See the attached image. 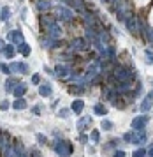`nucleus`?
<instances>
[{"label": "nucleus", "mask_w": 153, "mask_h": 157, "mask_svg": "<svg viewBox=\"0 0 153 157\" xmlns=\"http://www.w3.org/2000/svg\"><path fill=\"white\" fill-rule=\"evenodd\" d=\"M53 148L56 150L58 155H62V157H69L72 154V145L67 140H56L55 145H53Z\"/></svg>", "instance_id": "1"}, {"label": "nucleus", "mask_w": 153, "mask_h": 157, "mask_svg": "<svg viewBox=\"0 0 153 157\" xmlns=\"http://www.w3.org/2000/svg\"><path fill=\"white\" fill-rule=\"evenodd\" d=\"M114 78L118 79L120 83H123V81H132L134 74L130 69H127V67H116V71H114Z\"/></svg>", "instance_id": "2"}, {"label": "nucleus", "mask_w": 153, "mask_h": 157, "mask_svg": "<svg viewBox=\"0 0 153 157\" xmlns=\"http://www.w3.org/2000/svg\"><path fill=\"white\" fill-rule=\"evenodd\" d=\"M125 141H132L136 145H141V143L146 141V134H144V131H137L134 134H125Z\"/></svg>", "instance_id": "3"}, {"label": "nucleus", "mask_w": 153, "mask_h": 157, "mask_svg": "<svg viewBox=\"0 0 153 157\" xmlns=\"http://www.w3.org/2000/svg\"><path fill=\"white\" fill-rule=\"evenodd\" d=\"M148 115H139V117H136L132 120V129L134 131H143V129L148 125Z\"/></svg>", "instance_id": "4"}, {"label": "nucleus", "mask_w": 153, "mask_h": 157, "mask_svg": "<svg viewBox=\"0 0 153 157\" xmlns=\"http://www.w3.org/2000/svg\"><path fill=\"white\" fill-rule=\"evenodd\" d=\"M7 39L11 41V43H16V44H23V32L21 30H11L9 34H7Z\"/></svg>", "instance_id": "5"}, {"label": "nucleus", "mask_w": 153, "mask_h": 157, "mask_svg": "<svg viewBox=\"0 0 153 157\" xmlns=\"http://www.w3.org/2000/svg\"><path fill=\"white\" fill-rule=\"evenodd\" d=\"M11 72H21V74H27L28 72V65L25 64V62H14V64H11Z\"/></svg>", "instance_id": "6"}, {"label": "nucleus", "mask_w": 153, "mask_h": 157, "mask_svg": "<svg viewBox=\"0 0 153 157\" xmlns=\"http://www.w3.org/2000/svg\"><path fill=\"white\" fill-rule=\"evenodd\" d=\"M56 76H60V78H69L70 76V67L69 65H56Z\"/></svg>", "instance_id": "7"}, {"label": "nucleus", "mask_w": 153, "mask_h": 157, "mask_svg": "<svg viewBox=\"0 0 153 157\" xmlns=\"http://www.w3.org/2000/svg\"><path fill=\"white\" fill-rule=\"evenodd\" d=\"M58 16H60V20H63V21H70L72 20V13L67 7H58Z\"/></svg>", "instance_id": "8"}, {"label": "nucleus", "mask_w": 153, "mask_h": 157, "mask_svg": "<svg viewBox=\"0 0 153 157\" xmlns=\"http://www.w3.org/2000/svg\"><path fill=\"white\" fill-rule=\"evenodd\" d=\"M18 85H20V79H18V78H9V79L6 81V92H7V94H13V90H14Z\"/></svg>", "instance_id": "9"}, {"label": "nucleus", "mask_w": 153, "mask_h": 157, "mask_svg": "<svg viewBox=\"0 0 153 157\" xmlns=\"http://www.w3.org/2000/svg\"><path fill=\"white\" fill-rule=\"evenodd\" d=\"M60 34H62L60 25H58V23H53V25L49 27V37H51V39H58V37H60Z\"/></svg>", "instance_id": "10"}, {"label": "nucleus", "mask_w": 153, "mask_h": 157, "mask_svg": "<svg viewBox=\"0 0 153 157\" xmlns=\"http://www.w3.org/2000/svg\"><path fill=\"white\" fill-rule=\"evenodd\" d=\"M51 92H53V88H51V85H49V83H44V85L39 86V94H41L42 97H49V95H51Z\"/></svg>", "instance_id": "11"}, {"label": "nucleus", "mask_w": 153, "mask_h": 157, "mask_svg": "<svg viewBox=\"0 0 153 157\" xmlns=\"http://www.w3.org/2000/svg\"><path fill=\"white\" fill-rule=\"evenodd\" d=\"M127 27H129V30H130L132 34H137V18L130 16V18L127 20Z\"/></svg>", "instance_id": "12"}, {"label": "nucleus", "mask_w": 153, "mask_h": 157, "mask_svg": "<svg viewBox=\"0 0 153 157\" xmlns=\"http://www.w3.org/2000/svg\"><path fill=\"white\" fill-rule=\"evenodd\" d=\"M70 108H72V111H74V113H81V111H83V108H84L83 99H76L72 104H70Z\"/></svg>", "instance_id": "13"}, {"label": "nucleus", "mask_w": 153, "mask_h": 157, "mask_svg": "<svg viewBox=\"0 0 153 157\" xmlns=\"http://www.w3.org/2000/svg\"><path fill=\"white\" fill-rule=\"evenodd\" d=\"M91 122V117H83V118H79V122H77V131H84V129L90 125Z\"/></svg>", "instance_id": "14"}, {"label": "nucleus", "mask_w": 153, "mask_h": 157, "mask_svg": "<svg viewBox=\"0 0 153 157\" xmlns=\"http://www.w3.org/2000/svg\"><path fill=\"white\" fill-rule=\"evenodd\" d=\"M25 92H27V85H25V83H20V85L13 90V94L18 97V99H20V97H23V95H25Z\"/></svg>", "instance_id": "15"}, {"label": "nucleus", "mask_w": 153, "mask_h": 157, "mask_svg": "<svg viewBox=\"0 0 153 157\" xmlns=\"http://www.w3.org/2000/svg\"><path fill=\"white\" fill-rule=\"evenodd\" d=\"M70 46H72L74 50H77V51H83V50H84V41L81 39V37H77V39H72Z\"/></svg>", "instance_id": "16"}, {"label": "nucleus", "mask_w": 153, "mask_h": 157, "mask_svg": "<svg viewBox=\"0 0 153 157\" xmlns=\"http://www.w3.org/2000/svg\"><path fill=\"white\" fill-rule=\"evenodd\" d=\"M6 157H21V154L16 150V147H9V145H6Z\"/></svg>", "instance_id": "17"}, {"label": "nucleus", "mask_w": 153, "mask_h": 157, "mask_svg": "<svg viewBox=\"0 0 153 157\" xmlns=\"http://www.w3.org/2000/svg\"><path fill=\"white\" fill-rule=\"evenodd\" d=\"M4 55H6L7 58H13L14 57V53H16V50H14V46L13 44H7V46H4Z\"/></svg>", "instance_id": "18"}, {"label": "nucleus", "mask_w": 153, "mask_h": 157, "mask_svg": "<svg viewBox=\"0 0 153 157\" xmlns=\"http://www.w3.org/2000/svg\"><path fill=\"white\" fill-rule=\"evenodd\" d=\"M51 7V2L49 0H37V9L39 11H48Z\"/></svg>", "instance_id": "19"}, {"label": "nucleus", "mask_w": 153, "mask_h": 157, "mask_svg": "<svg viewBox=\"0 0 153 157\" xmlns=\"http://www.w3.org/2000/svg\"><path fill=\"white\" fill-rule=\"evenodd\" d=\"M14 109H25V108H27V101L23 99V97H20V99H16L14 101Z\"/></svg>", "instance_id": "20"}, {"label": "nucleus", "mask_w": 153, "mask_h": 157, "mask_svg": "<svg viewBox=\"0 0 153 157\" xmlns=\"http://www.w3.org/2000/svg\"><path fill=\"white\" fill-rule=\"evenodd\" d=\"M30 46H28L27 43H23V44H20V53L21 55H23V57H28V55H30Z\"/></svg>", "instance_id": "21"}, {"label": "nucleus", "mask_w": 153, "mask_h": 157, "mask_svg": "<svg viewBox=\"0 0 153 157\" xmlns=\"http://www.w3.org/2000/svg\"><path fill=\"white\" fill-rule=\"evenodd\" d=\"M93 111H95L97 115H106V113H107V108H106L104 104H95Z\"/></svg>", "instance_id": "22"}, {"label": "nucleus", "mask_w": 153, "mask_h": 157, "mask_svg": "<svg viewBox=\"0 0 153 157\" xmlns=\"http://www.w3.org/2000/svg\"><path fill=\"white\" fill-rule=\"evenodd\" d=\"M9 16H11L9 7H4V9H2V13H0V20H2V21H7V20H9Z\"/></svg>", "instance_id": "23"}, {"label": "nucleus", "mask_w": 153, "mask_h": 157, "mask_svg": "<svg viewBox=\"0 0 153 157\" xmlns=\"http://www.w3.org/2000/svg\"><path fill=\"white\" fill-rule=\"evenodd\" d=\"M150 108H151V99H144L143 101V104H141V111H150Z\"/></svg>", "instance_id": "24"}, {"label": "nucleus", "mask_w": 153, "mask_h": 157, "mask_svg": "<svg viewBox=\"0 0 153 157\" xmlns=\"http://www.w3.org/2000/svg\"><path fill=\"white\" fill-rule=\"evenodd\" d=\"M132 157H146V150H144V148H137L132 154Z\"/></svg>", "instance_id": "25"}, {"label": "nucleus", "mask_w": 153, "mask_h": 157, "mask_svg": "<svg viewBox=\"0 0 153 157\" xmlns=\"http://www.w3.org/2000/svg\"><path fill=\"white\" fill-rule=\"evenodd\" d=\"M100 125H102V129H104V131H111V129H113V124L109 120H102V124H100Z\"/></svg>", "instance_id": "26"}, {"label": "nucleus", "mask_w": 153, "mask_h": 157, "mask_svg": "<svg viewBox=\"0 0 153 157\" xmlns=\"http://www.w3.org/2000/svg\"><path fill=\"white\" fill-rule=\"evenodd\" d=\"M9 106H11V104H9V101H2V102H0V109H2V111L9 109Z\"/></svg>", "instance_id": "27"}, {"label": "nucleus", "mask_w": 153, "mask_h": 157, "mask_svg": "<svg viewBox=\"0 0 153 157\" xmlns=\"http://www.w3.org/2000/svg\"><path fill=\"white\" fill-rule=\"evenodd\" d=\"M32 83H34V85H39V83H41V78H39V74H34V76H32Z\"/></svg>", "instance_id": "28"}, {"label": "nucleus", "mask_w": 153, "mask_h": 157, "mask_svg": "<svg viewBox=\"0 0 153 157\" xmlns=\"http://www.w3.org/2000/svg\"><path fill=\"white\" fill-rule=\"evenodd\" d=\"M91 141H99V131H91Z\"/></svg>", "instance_id": "29"}, {"label": "nucleus", "mask_w": 153, "mask_h": 157, "mask_svg": "<svg viewBox=\"0 0 153 157\" xmlns=\"http://www.w3.org/2000/svg\"><path fill=\"white\" fill-rule=\"evenodd\" d=\"M69 90H70V94H79L81 92V86H70Z\"/></svg>", "instance_id": "30"}, {"label": "nucleus", "mask_w": 153, "mask_h": 157, "mask_svg": "<svg viewBox=\"0 0 153 157\" xmlns=\"http://www.w3.org/2000/svg\"><path fill=\"white\" fill-rule=\"evenodd\" d=\"M0 71L6 72V74H9V72H11V69H9V67H6V64H0Z\"/></svg>", "instance_id": "31"}, {"label": "nucleus", "mask_w": 153, "mask_h": 157, "mask_svg": "<svg viewBox=\"0 0 153 157\" xmlns=\"http://www.w3.org/2000/svg\"><path fill=\"white\" fill-rule=\"evenodd\" d=\"M146 58L153 64V51H151V50H146Z\"/></svg>", "instance_id": "32"}, {"label": "nucleus", "mask_w": 153, "mask_h": 157, "mask_svg": "<svg viewBox=\"0 0 153 157\" xmlns=\"http://www.w3.org/2000/svg\"><path fill=\"white\" fill-rule=\"evenodd\" d=\"M114 157H125V152H123V150H118V152L114 154Z\"/></svg>", "instance_id": "33"}, {"label": "nucleus", "mask_w": 153, "mask_h": 157, "mask_svg": "<svg viewBox=\"0 0 153 157\" xmlns=\"http://www.w3.org/2000/svg\"><path fill=\"white\" fill-rule=\"evenodd\" d=\"M37 138H39V143H46V138H44V134H37Z\"/></svg>", "instance_id": "34"}, {"label": "nucleus", "mask_w": 153, "mask_h": 157, "mask_svg": "<svg viewBox=\"0 0 153 157\" xmlns=\"http://www.w3.org/2000/svg\"><path fill=\"white\" fill-rule=\"evenodd\" d=\"M58 115H60V117H67L69 111H67V109H62V111H58Z\"/></svg>", "instance_id": "35"}, {"label": "nucleus", "mask_w": 153, "mask_h": 157, "mask_svg": "<svg viewBox=\"0 0 153 157\" xmlns=\"http://www.w3.org/2000/svg\"><path fill=\"white\" fill-rule=\"evenodd\" d=\"M146 155H148V157H153V147H151L150 150H146Z\"/></svg>", "instance_id": "36"}, {"label": "nucleus", "mask_w": 153, "mask_h": 157, "mask_svg": "<svg viewBox=\"0 0 153 157\" xmlns=\"http://www.w3.org/2000/svg\"><path fill=\"white\" fill-rule=\"evenodd\" d=\"M32 111H34V113H37V115L41 113V109H39V106H34V108H32Z\"/></svg>", "instance_id": "37"}, {"label": "nucleus", "mask_w": 153, "mask_h": 157, "mask_svg": "<svg viewBox=\"0 0 153 157\" xmlns=\"http://www.w3.org/2000/svg\"><path fill=\"white\" fill-rule=\"evenodd\" d=\"M79 140H81V143H86V136L81 134V138H79Z\"/></svg>", "instance_id": "38"}, {"label": "nucleus", "mask_w": 153, "mask_h": 157, "mask_svg": "<svg viewBox=\"0 0 153 157\" xmlns=\"http://www.w3.org/2000/svg\"><path fill=\"white\" fill-rule=\"evenodd\" d=\"M148 99H153V90L151 92H148Z\"/></svg>", "instance_id": "39"}, {"label": "nucleus", "mask_w": 153, "mask_h": 157, "mask_svg": "<svg viewBox=\"0 0 153 157\" xmlns=\"http://www.w3.org/2000/svg\"><path fill=\"white\" fill-rule=\"evenodd\" d=\"M0 46H4V44H2V41H0Z\"/></svg>", "instance_id": "40"}, {"label": "nucleus", "mask_w": 153, "mask_h": 157, "mask_svg": "<svg viewBox=\"0 0 153 157\" xmlns=\"http://www.w3.org/2000/svg\"><path fill=\"white\" fill-rule=\"evenodd\" d=\"M106 2H111V0H106Z\"/></svg>", "instance_id": "41"}]
</instances>
